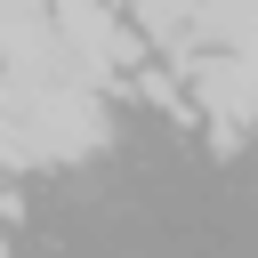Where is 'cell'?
Here are the masks:
<instances>
[{
    "label": "cell",
    "mask_w": 258,
    "mask_h": 258,
    "mask_svg": "<svg viewBox=\"0 0 258 258\" xmlns=\"http://www.w3.org/2000/svg\"><path fill=\"white\" fill-rule=\"evenodd\" d=\"M16 145L24 161H81L89 145H105V105H97V81L81 73H48L16 97Z\"/></svg>",
    "instance_id": "1"
}]
</instances>
